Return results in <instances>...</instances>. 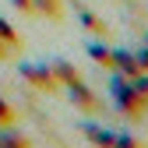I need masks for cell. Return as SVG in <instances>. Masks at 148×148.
<instances>
[{
	"mask_svg": "<svg viewBox=\"0 0 148 148\" xmlns=\"http://www.w3.org/2000/svg\"><path fill=\"white\" fill-rule=\"evenodd\" d=\"M109 99H113V106L120 109L127 120H141V116H145V109H148V106L141 102V95L134 92L131 78H123L120 71H113V78H109Z\"/></svg>",
	"mask_w": 148,
	"mask_h": 148,
	"instance_id": "6da1fadb",
	"label": "cell"
},
{
	"mask_svg": "<svg viewBox=\"0 0 148 148\" xmlns=\"http://www.w3.org/2000/svg\"><path fill=\"white\" fill-rule=\"evenodd\" d=\"M18 71H21V78L32 81L39 92H57V88H60L57 74H53V64H46V60H39V64H21Z\"/></svg>",
	"mask_w": 148,
	"mask_h": 148,
	"instance_id": "7a4b0ae2",
	"label": "cell"
},
{
	"mask_svg": "<svg viewBox=\"0 0 148 148\" xmlns=\"http://www.w3.org/2000/svg\"><path fill=\"white\" fill-rule=\"evenodd\" d=\"M81 134L95 145V148H113V141H116V134L109 131V127L95 123V120H85V123H81Z\"/></svg>",
	"mask_w": 148,
	"mask_h": 148,
	"instance_id": "3957f363",
	"label": "cell"
},
{
	"mask_svg": "<svg viewBox=\"0 0 148 148\" xmlns=\"http://www.w3.org/2000/svg\"><path fill=\"white\" fill-rule=\"evenodd\" d=\"M113 71H120L123 78H138L141 74V64H138V57H134V49H113Z\"/></svg>",
	"mask_w": 148,
	"mask_h": 148,
	"instance_id": "277c9868",
	"label": "cell"
},
{
	"mask_svg": "<svg viewBox=\"0 0 148 148\" xmlns=\"http://www.w3.org/2000/svg\"><path fill=\"white\" fill-rule=\"evenodd\" d=\"M74 14H78V21H81V25H85L92 35H106V25H102L99 18H95V14H92V11L85 7V4H78V0H74Z\"/></svg>",
	"mask_w": 148,
	"mask_h": 148,
	"instance_id": "5b68a950",
	"label": "cell"
},
{
	"mask_svg": "<svg viewBox=\"0 0 148 148\" xmlns=\"http://www.w3.org/2000/svg\"><path fill=\"white\" fill-rule=\"evenodd\" d=\"M88 57L95 60L99 67L113 71V46H102V42H88Z\"/></svg>",
	"mask_w": 148,
	"mask_h": 148,
	"instance_id": "8992f818",
	"label": "cell"
},
{
	"mask_svg": "<svg viewBox=\"0 0 148 148\" xmlns=\"http://www.w3.org/2000/svg\"><path fill=\"white\" fill-rule=\"evenodd\" d=\"M32 11H42V14H49V18H60V0H32Z\"/></svg>",
	"mask_w": 148,
	"mask_h": 148,
	"instance_id": "52a82bcc",
	"label": "cell"
},
{
	"mask_svg": "<svg viewBox=\"0 0 148 148\" xmlns=\"http://www.w3.org/2000/svg\"><path fill=\"white\" fill-rule=\"evenodd\" d=\"M0 148H28V141H25L21 134L7 131V134H0Z\"/></svg>",
	"mask_w": 148,
	"mask_h": 148,
	"instance_id": "ba28073f",
	"label": "cell"
},
{
	"mask_svg": "<svg viewBox=\"0 0 148 148\" xmlns=\"http://www.w3.org/2000/svg\"><path fill=\"white\" fill-rule=\"evenodd\" d=\"M113 148H145L138 138H131V134H116V141H113Z\"/></svg>",
	"mask_w": 148,
	"mask_h": 148,
	"instance_id": "9c48e42d",
	"label": "cell"
},
{
	"mask_svg": "<svg viewBox=\"0 0 148 148\" xmlns=\"http://www.w3.org/2000/svg\"><path fill=\"white\" fill-rule=\"evenodd\" d=\"M134 57H138V64H141V71H148V42H141V46L134 49Z\"/></svg>",
	"mask_w": 148,
	"mask_h": 148,
	"instance_id": "30bf717a",
	"label": "cell"
},
{
	"mask_svg": "<svg viewBox=\"0 0 148 148\" xmlns=\"http://www.w3.org/2000/svg\"><path fill=\"white\" fill-rule=\"evenodd\" d=\"M0 39H4V42H14V32H11V25L4 21V18H0Z\"/></svg>",
	"mask_w": 148,
	"mask_h": 148,
	"instance_id": "8fae6325",
	"label": "cell"
},
{
	"mask_svg": "<svg viewBox=\"0 0 148 148\" xmlns=\"http://www.w3.org/2000/svg\"><path fill=\"white\" fill-rule=\"evenodd\" d=\"M7 120H11V109L4 106V99H0V123H7Z\"/></svg>",
	"mask_w": 148,
	"mask_h": 148,
	"instance_id": "7c38bea8",
	"label": "cell"
},
{
	"mask_svg": "<svg viewBox=\"0 0 148 148\" xmlns=\"http://www.w3.org/2000/svg\"><path fill=\"white\" fill-rule=\"evenodd\" d=\"M14 7H21V11H32V0H14Z\"/></svg>",
	"mask_w": 148,
	"mask_h": 148,
	"instance_id": "4fadbf2b",
	"label": "cell"
}]
</instances>
